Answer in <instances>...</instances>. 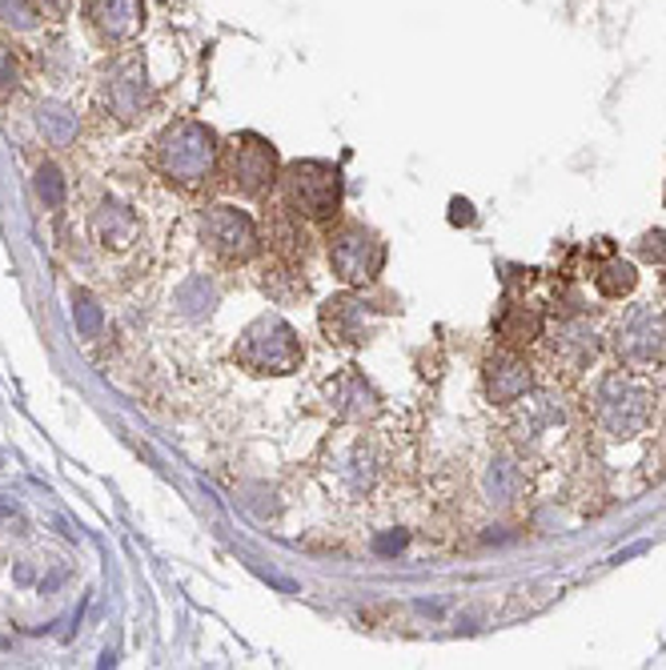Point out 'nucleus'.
<instances>
[{
    "label": "nucleus",
    "instance_id": "obj_1",
    "mask_svg": "<svg viewBox=\"0 0 666 670\" xmlns=\"http://www.w3.org/2000/svg\"><path fill=\"white\" fill-rule=\"evenodd\" d=\"M157 169L174 186L181 189H201L210 186L217 169H222V141L210 124L201 121H174L165 133L157 137Z\"/></svg>",
    "mask_w": 666,
    "mask_h": 670
},
{
    "label": "nucleus",
    "instance_id": "obj_2",
    "mask_svg": "<svg viewBox=\"0 0 666 670\" xmlns=\"http://www.w3.org/2000/svg\"><path fill=\"white\" fill-rule=\"evenodd\" d=\"M594 418L618 442L642 434L654 418V385L639 373H606L594 390Z\"/></svg>",
    "mask_w": 666,
    "mask_h": 670
},
{
    "label": "nucleus",
    "instance_id": "obj_3",
    "mask_svg": "<svg viewBox=\"0 0 666 670\" xmlns=\"http://www.w3.org/2000/svg\"><path fill=\"white\" fill-rule=\"evenodd\" d=\"M306 361V349L297 342L294 325L277 318V313H265L258 322H249L237 337V366L258 378H285V373H297Z\"/></svg>",
    "mask_w": 666,
    "mask_h": 670
},
{
    "label": "nucleus",
    "instance_id": "obj_4",
    "mask_svg": "<svg viewBox=\"0 0 666 670\" xmlns=\"http://www.w3.org/2000/svg\"><path fill=\"white\" fill-rule=\"evenodd\" d=\"M285 205L306 222H330L342 210V169L330 161H289L282 169Z\"/></svg>",
    "mask_w": 666,
    "mask_h": 670
},
{
    "label": "nucleus",
    "instance_id": "obj_5",
    "mask_svg": "<svg viewBox=\"0 0 666 670\" xmlns=\"http://www.w3.org/2000/svg\"><path fill=\"white\" fill-rule=\"evenodd\" d=\"M222 174L225 186L241 193V198H265L273 189V181L282 177V161L277 149L258 133H237L229 145L222 149Z\"/></svg>",
    "mask_w": 666,
    "mask_h": 670
},
{
    "label": "nucleus",
    "instance_id": "obj_6",
    "mask_svg": "<svg viewBox=\"0 0 666 670\" xmlns=\"http://www.w3.org/2000/svg\"><path fill=\"white\" fill-rule=\"evenodd\" d=\"M615 349L630 370L666 366V310L663 306H651V301L634 306V310L618 322Z\"/></svg>",
    "mask_w": 666,
    "mask_h": 670
},
{
    "label": "nucleus",
    "instance_id": "obj_7",
    "mask_svg": "<svg viewBox=\"0 0 666 670\" xmlns=\"http://www.w3.org/2000/svg\"><path fill=\"white\" fill-rule=\"evenodd\" d=\"M330 265L337 282H346L349 289L370 286L373 277L382 274L385 265V246L366 229V225L349 222L330 234Z\"/></svg>",
    "mask_w": 666,
    "mask_h": 670
},
{
    "label": "nucleus",
    "instance_id": "obj_8",
    "mask_svg": "<svg viewBox=\"0 0 666 670\" xmlns=\"http://www.w3.org/2000/svg\"><path fill=\"white\" fill-rule=\"evenodd\" d=\"M201 241L210 246V253L225 261V265H241L258 253V222L249 213L234 210V205H217L205 213L201 222Z\"/></svg>",
    "mask_w": 666,
    "mask_h": 670
},
{
    "label": "nucleus",
    "instance_id": "obj_9",
    "mask_svg": "<svg viewBox=\"0 0 666 670\" xmlns=\"http://www.w3.org/2000/svg\"><path fill=\"white\" fill-rule=\"evenodd\" d=\"M373 318H378V310L358 294H342V298H330L321 306V330L337 346H366Z\"/></svg>",
    "mask_w": 666,
    "mask_h": 670
},
{
    "label": "nucleus",
    "instance_id": "obj_10",
    "mask_svg": "<svg viewBox=\"0 0 666 670\" xmlns=\"http://www.w3.org/2000/svg\"><path fill=\"white\" fill-rule=\"evenodd\" d=\"M85 21L100 45H124L145 25V0H85Z\"/></svg>",
    "mask_w": 666,
    "mask_h": 670
},
{
    "label": "nucleus",
    "instance_id": "obj_11",
    "mask_svg": "<svg viewBox=\"0 0 666 670\" xmlns=\"http://www.w3.org/2000/svg\"><path fill=\"white\" fill-rule=\"evenodd\" d=\"M534 390V370L519 358V349H502L486 361V397L493 406H514Z\"/></svg>",
    "mask_w": 666,
    "mask_h": 670
},
{
    "label": "nucleus",
    "instance_id": "obj_12",
    "mask_svg": "<svg viewBox=\"0 0 666 670\" xmlns=\"http://www.w3.org/2000/svg\"><path fill=\"white\" fill-rule=\"evenodd\" d=\"M153 105V85H148L141 61H124L117 73L109 76V109L121 121H136L141 112Z\"/></svg>",
    "mask_w": 666,
    "mask_h": 670
},
{
    "label": "nucleus",
    "instance_id": "obj_13",
    "mask_svg": "<svg viewBox=\"0 0 666 670\" xmlns=\"http://www.w3.org/2000/svg\"><path fill=\"white\" fill-rule=\"evenodd\" d=\"M330 397L346 422H366V418L378 414V394H373V385L366 382L358 370L342 373V378L330 385Z\"/></svg>",
    "mask_w": 666,
    "mask_h": 670
},
{
    "label": "nucleus",
    "instance_id": "obj_14",
    "mask_svg": "<svg viewBox=\"0 0 666 670\" xmlns=\"http://www.w3.org/2000/svg\"><path fill=\"white\" fill-rule=\"evenodd\" d=\"M93 234L105 249H124L133 246L136 234H141V222L136 213L121 201H100V210L93 213Z\"/></svg>",
    "mask_w": 666,
    "mask_h": 670
},
{
    "label": "nucleus",
    "instance_id": "obj_15",
    "mask_svg": "<svg viewBox=\"0 0 666 670\" xmlns=\"http://www.w3.org/2000/svg\"><path fill=\"white\" fill-rule=\"evenodd\" d=\"M543 330H546L543 310H534V306H526V301L507 306L502 318L493 322V334L502 337V346H507V349H526L531 342L543 337Z\"/></svg>",
    "mask_w": 666,
    "mask_h": 670
},
{
    "label": "nucleus",
    "instance_id": "obj_16",
    "mask_svg": "<svg viewBox=\"0 0 666 670\" xmlns=\"http://www.w3.org/2000/svg\"><path fill=\"white\" fill-rule=\"evenodd\" d=\"M555 358L570 361L574 370H586L598 358V334L582 318H570L555 330Z\"/></svg>",
    "mask_w": 666,
    "mask_h": 670
},
{
    "label": "nucleus",
    "instance_id": "obj_17",
    "mask_svg": "<svg viewBox=\"0 0 666 670\" xmlns=\"http://www.w3.org/2000/svg\"><path fill=\"white\" fill-rule=\"evenodd\" d=\"M634 286H639V270H634L630 261H622V258H610V261H603V265L594 270V289H598L606 301L630 298Z\"/></svg>",
    "mask_w": 666,
    "mask_h": 670
},
{
    "label": "nucleus",
    "instance_id": "obj_18",
    "mask_svg": "<svg viewBox=\"0 0 666 670\" xmlns=\"http://www.w3.org/2000/svg\"><path fill=\"white\" fill-rule=\"evenodd\" d=\"M37 124L49 145H69L76 137V112L61 100H45L37 109Z\"/></svg>",
    "mask_w": 666,
    "mask_h": 670
},
{
    "label": "nucleus",
    "instance_id": "obj_19",
    "mask_svg": "<svg viewBox=\"0 0 666 670\" xmlns=\"http://www.w3.org/2000/svg\"><path fill=\"white\" fill-rule=\"evenodd\" d=\"M526 406H522V422H531V430L526 434H543V430H550V426H562V410L555 406V397H546V394H538V397H522Z\"/></svg>",
    "mask_w": 666,
    "mask_h": 670
},
{
    "label": "nucleus",
    "instance_id": "obj_20",
    "mask_svg": "<svg viewBox=\"0 0 666 670\" xmlns=\"http://www.w3.org/2000/svg\"><path fill=\"white\" fill-rule=\"evenodd\" d=\"M639 258L646 265H666V234L663 229H651V234L639 237Z\"/></svg>",
    "mask_w": 666,
    "mask_h": 670
},
{
    "label": "nucleus",
    "instance_id": "obj_21",
    "mask_svg": "<svg viewBox=\"0 0 666 670\" xmlns=\"http://www.w3.org/2000/svg\"><path fill=\"white\" fill-rule=\"evenodd\" d=\"M40 198L49 201V205H61V198H64V186H61V174H57V169H52V165H45V169H40Z\"/></svg>",
    "mask_w": 666,
    "mask_h": 670
},
{
    "label": "nucleus",
    "instance_id": "obj_22",
    "mask_svg": "<svg viewBox=\"0 0 666 670\" xmlns=\"http://www.w3.org/2000/svg\"><path fill=\"white\" fill-rule=\"evenodd\" d=\"M33 9L40 16H49V21H61L69 9H73V0H33Z\"/></svg>",
    "mask_w": 666,
    "mask_h": 670
},
{
    "label": "nucleus",
    "instance_id": "obj_23",
    "mask_svg": "<svg viewBox=\"0 0 666 670\" xmlns=\"http://www.w3.org/2000/svg\"><path fill=\"white\" fill-rule=\"evenodd\" d=\"M450 217H454V225H469L474 222V205H469V201H454V205H450Z\"/></svg>",
    "mask_w": 666,
    "mask_h": 670
}]
</instances>
